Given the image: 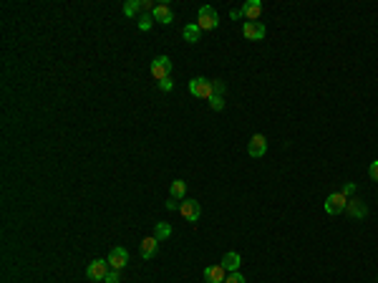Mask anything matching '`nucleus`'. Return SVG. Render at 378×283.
<instances>
[{
	"label": "nucleus",
	"mask_w": 378,
	"mask_h": 283,
	"mask_svg": "<svg viewBox=\"0 0 378 283\" xmlns=\"http://www.w3.org/2000/svg\"><path fill=\"white\" fill-rule=\"evenodd\" d=\"M151 18H154L156 23H162V26H169V23L174 21V13H172V8H169L167 3H159V5H154Z\"/></svg>",
	"instance_id": "obj_9"
},
{
	"label": "nucleus",
	"mask_w": 378,
	"mask_h": 283,
	"mask_svg": "<svg viewBox=\"0 0 378 283\" xmlns=\"http://www.w3.org/2000/svg\"><path fill=\"white\" fill-rule=\"evenodd\" d=\"M182 35H184V41H187V43H197V41L202 38V28H200L197 23H187V26H184V31H182Z\"/></svg>",
	"instance_id": "obj_16"
},
{
	"label": "nucleus",
	"mask_w": 378,
	"mask_h": 283,
	"mask_svg": "<svg viewBox=\"0 0 378 283\" xmlns=\"http://www.w3.org/2000/svg\"><path fill=\"white\" fill-rule=\"evenodd\" d=\"M227 278V271L222 268V266H209V268H204V281L207 283H225Z\"/></svg>",
	"instance_id": "obj_13"
},
{
	"label": "nucleus",
	"mask_w": 378,
	"mask_h": 283,
	"mask_svg": "<svg viewBox=\"0 0 378 283\" xmlns=\"http://www.w3.org/2000/svg\"><path fill=\"white\" fill-rule=\"evenodd\" d=\"M247 152H250V157H262L265 152H267V139H265V134H255L252 139H250V144H247Z\"/></svg>",
	"instance_id": "obj_10"
},
{
	"label": "nucleus",
	"mask_w": 378,
	"mask_h": 283,
	"mask_svg": "<svg viewBox=\"0 0 378 283\" xmlns=\"http://www.w3.org/2000/svg\"><path fill=\"white\" fill-rule=\"evenodd\" d=\"M136 13H142V0H126L124 3V15L134 18Z\"/></svg>",
	"instance_id": "obj_18"
},
{
	"label": "nucleus",
	"mask_w": 378,
	"mask_h": 283,
	"mask_svg": "<svg viewBox=\"0 0 378 283\" xmlns=\"http://www.w3.org/2000/svg\"><path fill=\"white\" fill-rule=\"evenodd\" d=\"M169 71H172V59H169V56H156V59L151 61V76H154L156 81L169 79Z\"/></svg>",
	"instance_id": "obj_6"
},
{
	"label": "nucleus",
	"mask_w": 378,
	"mask_h": 283,
	"mask_svg": "<svg viewBox=\"0 0 378 283\" xmlns=\"http://www.w3.org/2000/svg\"><path fill=\"white\" fill-rule=\"evenodd\" d=\"M104 283H121V276H118V271H114V268H111V271L106 273Z\"/></svg>",
	"instance_id": "obj_23"
},
{
	"label": "nucleus",
	"mask_w": 378,
	"mask_h": 283,
	"mask_svg": "<svg viewBox=\"0 0 378 283\" xmlns=\"http://www.w3.org/2000/svg\"><path fill=\"white\" fill-rule=\"evenodd\" d=\"M151 26H154V18L151 15H139V31H151Z\"/></svg>",
	"instance_id": "obj_20"
},
{
	"label": "nucleus",
	"mask_w": 378,
	"mask_h": 283,
	"mask_svg": "<svg viewBox=\"0 0 378 283\" xmlns=\"http://www.w3.org/2000/svg\"><path fill=\"white\" fill-rule=\"evenodd\" d=\"M225 283H247V281H245V278H242L240 273H230V276L225 278Z\"/></svg>",
	"instance_id": "obj_24"
},
{
	"label": "nucleus",
	"mask_w": 378,
	"mask_h": 283,
	"mask_svg": "<svg viewBox=\"0 0 378 283\" xmlns=\"http://www.w3.org/2000/svg\"><path fill=\"white\" fill-rule=\"evenodd\" d=\"M139 251H142V258H144V260L154 258L156 251H159V240H156L154 235H151V238H144V240H142V246H139Z\"/></svg>",
	"instance_id": "obj_14"
},
{
	"label": "nucleus",
	"mask_w": 378,
	"mask_h": 283,
	"mask_svg": "<svg viewBox=\"0 0 378 283\" xmlns=\"http://www.w3.org/2000/svg\"><path fill=\"white\" fill-rule=\"evenodd\" d=\"M242 15H245L247 21H260L262 3H260V0H247V3L242 5Z\"/></svg>",
	"instance_id": "obj_11"
},
{
	"label": "nucleus",
	"mask_w": 378,
	"mask_h": 283,
	"mask_svg": "<svg viewBox=\"0 0 378 283\" xmlns=\"http://www.w3.org/2000/svg\"><path fill=\"white\" fill-rule=\"evenodd\" d=\"M376 283H378V278H376Z\"/></svg>",
	"instance_id": "obj_30"
},
{
	"label": "nucleus",
	"mask_w": 378,
	"mask_h": 283,
	"mask_svg": "<svg viewBox=\"0 0 378 283\" xmlns=\"http://www.w3.org/2000/svg\"><path fill=\"white\" fill-rule=\"evenodd\" d=\"M227 273H237L240 271V266H242V258H240V253H234V251H230V253H225V258H222V263H220Z\"/></svg>",
	"instance_id": "obj_12"
},
{
	"label": "nucleus",
	"mask_w": 378,
	"mask_h": 283,
	"mask_svg": "<svg viewBox=\"0 0 378 283\" xmlns=\"http://www.w3.org/2000/svg\"><path fill=\"white\" fill-rule=\"evenodd\" d=\"M111 271V266H109V260H91L86 268V278L88 281H104L106 278V273Z\"/></svg>",
	"instance_id": "obj_5"
},
{
	"label": "nucleus",
	"mask_w": 378,
	"mask_h": 283,
	"mask_svg": "<svg viewBox=\"0 0 378 283\" xmlns=\"http://www.w3.org/2000/svg\"><path fill=\"white\" fill-rule=\"evenodd\" d=\"M167 210H176V200H174V197H169V200H167Z\"/></svg>",
	"instance_id": "obj_29"
},
{
	"label": "nucleus",
	"mask_w": 378,
	"mask_h": 283,
	"mask_svg": "<svg viewBox=\"0 0 378 283\" xmlns=\"http://www.w3.org/2000/svg\"><path fill=\"white\" fill-rule=\"evenodd\" d=\"M156 86H159V91H172L174 89V84H172V79H162V81H156Z\"/></svg>",
	"instance_id": "obj_22"
},
{
	"label": "nucleus",
	"mask_w": 378,
	"mask_h": 283,
	"mask_svg": "<svg viewBox=\"0 0 378 283\" xmlns=\"http://www.w3.org/2000/svg\"><path fill=\"white\" fill-rule=\"evenodd\" d=\"M189 94L197 96V99H212L214 96V84L204 76H197L189 81Z\"/></svg>",
	"instance_id": "obj_1"
},
{
	"label": "nucleus",
	"mask_w": 378,
	"mask_h": 283,
	"mask_svg": "<svg viewBox=\"0 0 378 283\" xmlns=\"http://www.w3.org/2000/svg\"><path fill=\"white\" fill-rule=\"evenodd\" d=\"M209 106H212V109H214V111H222V109H225V99H222V96H212V99H209Z\"/></svg>",
	"instance_id": "obj_21"
},
{
	"label": "nucleus",
	"mask_w": 378,
	"mask_h": 283,
	"mask_svg": "<svg viewBox=\"0 0 378 283\" xmlns=\"http://www.w3.org/2000/svg\"><path fill=\"white\" fill-rule=\"evenodd\" d=\"M230 15H232L234 21H237V18H242V8H232V10H230Z\"/></svg>",
	"instance_id": "obj_28"
},
{
	"label": "nucleus",
	"mask_w": 378,
	"mask_h": 283,
	"mask_svg": "<svg viewBox=\"0 0 378 283\" xmlns=\"http://www.w3.org/2000/svg\"><path fill=\"white\" fill-rule=\"evenodd\" d=\"M172 235V225L169 222H156V228H154V238L162 243V240H167Z\"/></svg>",
	"instance_id": "obj_17"
},
{
	"label": "nucleus",
	"mask_w": 378,
	"mask_h": 283,
	"mask_svg": "<svg viewBox=\"0 0 378 283\" xmlns=\"http://www.w3.org/2000/svg\"><path fill=\"white\" fill-rule=\"evenodd\" d=\"M346 207H348V197L343 192H330L325 197V213L328 215H341V213H346Z\"/></svg>",
	"instance_id": "obj_2"
},
{
	"label": "nucleus",
	"mask_w": 378,
	"mask_h": 283,
	"mask_svg": "<svg viewBox=\"0 0 378 283\" xmlns=\"http://www.w3.org/2000/svg\"><path fill=\"white\" fill-rule=\"evenodd\" d=\"M242 35H245L247 41H262V38H265V26H262L260 21H245Z\"/></svg>",
	"instance_id": "obj_8"
},
{
	"label": "nucleus",
	"mask_w": 378,
	"mask_h": 283,
	"mask_svg": "<svg viewBox=\"0 0 378 283\" xmlns=\"http://www.w3.org/2000/svg\"><path fill=\"white\" fill-rule=\"evenodd\" d=\"M217 23H220L217 10H214L212 5H202V8H200V15H197V26H200L202 31H212V28H217Z\"/></svg>",
	"instance_id": "obj_3"
},
{
	"label": "nucleus",
	"mask_w": 378,
	"mask_h": 283,
	"mask_svg": "<svg viewBox=\"0 0 378 283\" xmlns=\"http://www.w3.org/2000/svg\"><path fill=\"white\" fill-rule=\"evenodd\" d=\"M341 192H343V195H346V197H350V195H353V192H355V185H353V182H346V185H343V190H341Z\"/></svg>",
	"instance_id": "obj_26"
},
{
	"label": "nucleus",
	"mask_w": 378,
	"mask_h": 283,
	"mask_svg": "<svg viewBox=\"0 0 378 283\" xmlns=\"http://www.w3.org/2000/svg\"><path fill=\"white\" fill-rule=\"evenodd\" d=\"M184 192H187V182H184V180H174V182H172V197H174V200H182Z\"/></svg>",
	"instance_id": "obj_19"
},
{
	"label": "nucleus",
	"mask_w": 378,
	"mask_h": 283,
	"mask_svg": "<svg viewBox=\"0 0 378 283\" xmlns=\"http://www.w3.org/2000/svg\"><path fill=\"white\" fill-rule=\"evenodd\" d=\"M106 260H109V266H111L114 271H121V268L129 266V251H126V248H111Z\"/></svg>",
	"instance_id": "obj_7"
},
{
	"label": "nucleus",
	"mask_w": 378,
	"mask_h": 283,
	"mask_svg": "<svg viewBox=\"0 0 378 283\" xmlns=\"http://www.w3.org/2000/svg\"><path fill=\"white\" fill-rule=\"evenodd\" d=\"M179 215L187 222H197L202 215V205L197 200H184V202H179Z\"/></svg>",
	"instance_id": "obj_4"
},
{
	"label": "nucleus",
	"mask_w": 378,
	"mask_h": 283,
	"mask_svg": "<svg viewBox=\"0 0 378 283\" xmlns=\"http://www.w3.org/2000/svg\"><path fill=\"white\" fill-rule=\"evenodd\" d=\"M346 213H348L350 218H366V213H368V207L358 200V197H350L348 200V207H346Z\"/></svg>",
	"instance_id": "obj_15"
},
{
	"label": "nucleus",
	"mask_w": 378,
	"mask_h": 283,
	"mask_svg": "<svg viewBox=\"0 0 378 283\" xmlns=\"http://www.w3.org/2000/svg\"><path fill=\"white\" fill-rule=\"evenodd\" d=\"M212 84H214V94L217 96L225 94V84H222V81H212Z\"/></svg>",
	"instance_id": "obj_27"
},
{
	"label": "nucleus",
	"mask_w": 378,
	"mask_h": 283,
	"mask_svg": "<svg viewBox=\"0 0 378 283\" xmlns=\"http://www.w3.org/2000/svg\"><path fill=\"white\" fill-rule=\"evenodd\" d=\"M368 175H371V180H376V182H378V159H376V162H371V167H368Z\"/></svg>",
	"instance_id": "obj_25"
}]
</instances>
